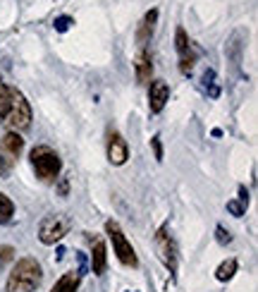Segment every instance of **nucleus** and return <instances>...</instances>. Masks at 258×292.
<instances>
[{"label":"nucleus","mask_w":258,"mask_h":292,"mask_svg":"<svg viewBox=\"0 0 258 292\" xmlns=\"http://www.w3.org/2000/svg\"><path fill=\"white\" fill-rule=\"evenodd\" d=\"M10 168H12V160L5 158V153L0 151V177H7V175H10Z\"/></svg>","instance_id":"nucleus-20"},{"label":"nucleus","mask_w":258,"mask_h":292,"mask_svg":"<svg viewBox=\"0 0 258 292\" xmlns=\"http://www.w3.org/2000/svg\"><path fill=\"white\" fill-rule=\"evenodd\" d=\"M77 287H79V276L77 273H65L63 278L53 285V290L50 292H77Z\"/></svg>","instance_id":"nucleus-14"},{"label":"nucleus","mask_w":258,"mask_h":292,"mask_svg":"<svg viewBox=\"0 0 258 292\" xmlns=\"http://www.w3.org/2000/svg\"><path fill=\"white\" fill-rule=\"evenodd\" d=\"M227 211H230L232 216L242 218V216H244V204H242V202H227Z\"/></svg>","instance_id":"nucleus-19"},{"label":"nucleus","mask_w":258,"mask_h":292,"mask_svg":"<svg viewBox=\"0 0 258 292\" xmlns=\"http://www.w3.org/2000/svg\"><path fill=\"white\" fill-rule=\"evenodd\" d=\"M3 146H5V151L10 153V156H19L22 149H24V139L19 137V132H10L3 137Z\"/></svg>","instance_id":"nucleus-13"},{"label":"nucleus","mask_w":258,"mask_h":292,"mask_svg":"<svg viewBox=\"0 0 258 292\" xmlns=\"http://www.w3.org/2000/svg\"><path fill=\"white\" fill-rule=\"evenodd\" d=\"M41 280H43L41 264L31 257H24L12 266L5 287L7 292H34L36 287L41 285Z\"/></svg>","instance_id":"nucleus-2"},{"label":"nucleus","mask_w":258,"mask_h":292,"mask_svg":"<svg viewBox=\"0 0 258 292\" xmlns=\"http://www.w3.org/2000/svg\"><path fill=\"white\" fill-rule=\"evenodd\" d=\"M14 216V204L10 202V196L0 192V223H10Z\"/></svg>","instance_id":"nucleus-16"},{"label":"nucleus","mask_w":258,"mask_h":292,"mask_svg":"<svg viewBox=\"0 0 258 292\" xmlns=\"http://www.w3.org/2000/svg\"><path fill=\"white\" fill-rule=\"evenodd\" d=\"M31 166H34L36 175L43 182H53V180H57L63 163H60V156L50 146H36L34 151H31Z\"/></svg>","instance_id":"nucleus-3"},{"label":"nucleus","mask_w":258,"mask_h":292,"mask_svg":"<svg viewBox=\"0 0 258 292\" xmlns=\"http://www.w3.org/2000/svg\"><path fill=\"white\" fill-rule=\"evenodd\" d=\"M127 158H129V146L122 139V134L110 130L108 132V160L112 166H125Z\"/></svg>","instance_id":"nucleus-8"},{"label":"nucleus","mask_w":258,"mask_h":292,"mask_svg":"<svg viewBox=\"0 0 258 292\" xmlns=\"http://www.w3.org/2000/svg\"><path fill=\"white\" fill-rule=\"evenodd\" d=\"M105 232H108V237H110L112 242V249H115V254H117V259L122 261L125 266H136L139 261H136V254H134V247L132 242L127 240V235L122 232V228H120L115 221H108L105 223Z\"/></svg>","instance_id":"nucleus-4"},{"label":"nucleus","mask_w":258,"mask_h":292,"mask_svg":"<svg viewBox=\"0 0 258 292\" xmlns=\"http://www.w3.org/2000/svg\"><path fill=\"white\" fill-rule=\"evenodd\" d=\"M10 259H12V247H3V249H0V264H5Z\"/></svg>","instance_id":"nucleus-22"},{"label":"nucleus","mask_w":258,"mask_h":292,"mask_svg":"<svg viewBox=\"0 0 258 292\" xmlns=\"http://www.w3.org/2000/svg\"><path fill=\"white\" fill-rule=\"evenodd\" d=\"M151 146H153L155 160H158V163H161V160H163V144H161V137H158V134H155L153 139H151Z\"/></svg>","instance_id":"nucleus-21"},{"label":"nucleus","mask_w":258,"mask_h":292,"mask_svg":"<svg viewBox=\"0 0 258 292\" xmlns=\"http://www.w3.org/2000/svg\"><path fill=\"white\" fill-rule=\"evenodd\" d=\"M0 120L12 132H22L31 125V105L22 91L0 82Z\"/></svg>","instance_id":"nucleus-1"},{"label":"nucleus","mask_w":258,"mask_h":292,"mask_svg":"<svg viewBox=\"0 0 258 292\" xmlns=\"http://www.w3.org/2000/svg\"><path fill=\"white\" fill-rule=\"evenodd\" d=\"M70 230V221L63 216H46L38 225V240L43 244H55L60 242Z\"/></svg>","instance_id":"nucleus-5"},{"label":"nucleus","mask_w":258,"mask_h":292,"mask_svg":"<svg viewBox=\"0 0 258 292\" xmlns=\"http://www.w3.org/2000/svg\"><path fill=\"white\" fill-rule=\"evenodd\" d=\"M105 266H108V251H105L103 240H93V249H91V271L96 276H103Z\"/></svg>","instance_id":"nucleus-12"},{"label":"nucleus","mask_w":258,"mask_h":292,"mask_svg":"<svg viewBox=\"0 0 258 292\" xmlns=\"http://www.w3.org/2000/svg\"><path fill=\"white\" fill-rule=\"evenodd\" d=\"M155 22H158V10H148L144 14V20L139 24V31H136V43H139V48H146L148 39L153 36L155 31Z\"/></svg>","instance_id":"nucleus-11"},{"label":"nucleus","mask_w":258,"mask_h":292,"mask_svg":"<svg viewBox=\"0 0 258 292\" xmlns=\"http://www.w3.org/2000/svg\"><path fill=\"white\" fill-rule=\"evenodd\" d=\"M234 273H237V261H234V259H227V261H223V264L217 266V271H215V278L217 280H230L232 276H234Z\"/></svg>","instance_id":"nucleus-15"},{"label":"nucleus","mask_w":258,"mask_h":292,"mask_svg":"<svg viewBox=\"0 0 258 292\" xmlns=\"http://www.w3.org/2000/svg\"><path fill=\"white\" fill-rule=\"evenodd\" d=\"M174 46H177V53H180V70L182 75H189V72L194 70V63H196V48L191 46L189 41V36L184 29H177V34H174Z\"/></svg>","instance_id":"nucleus-7"},{"label":"nucleus","mask_w":258,"mask_h":292,"mask_svg":"<svg viewBox=\"0 0 258 292\" xmlns=\"http://www.w3.org/2000/svg\"><path fill=\"white\" fill-rule=\"evenodd\" d=\"M72 24H74V20H72V17H55V22H53L55 31H67Z\"/></svg>","instance_id":"nucleus-18"},{"label":"nucleus","mask_w":258,"mask_h":292,"mask_svg":"<svg viewBox=\"0 0 258 292\" xmlns=\"http://www.w3.org/2000/svg\"><path fill=\"white\" fill-rule=\"evenodd\" d=\"M170 101V86L163 79H155L151 82V89H148V108L151 113H161Z\"/></svg>","instance_id":"nucleus-9"},{"label":"nucleus","mask_w":258,"mask_h":292,"mask_svg":"<svg viewBox=\"0 0 258 292\" xmlns=\"http://www.w3.org/2000/svg\"><path fill=\"white\" fill-rule=\"evenodd\" d=\"M217 240H220V242H230L232 237H230V232H225V228H217Z\"/></svg>","instance_id":"nucleus-23"},{"label":"nucleus","mask_w":258,"mask_h":292,"mask_svg":"<svg viewBox=\"0 0 258 292\" xmlns=\"http://www.w3.org/2000/svg\"><path fill=\"white\" fill-rule=\"evenodd\" d=\"M134 72H136V82L139 84H146L151 79L153 60H151V50L148 48H139V53L134 58Z\"/></svg>","instance_id":"nucleus-10"},{"label":"nucleus","mask_w":258,"mask_h":292,"mask_svg":"<svg viewBox=\"0 0 258 292\" xmlns=\"http://www.w3.org/2000/svg\"><path fill=\"white\" fill-rule=\"evenodd\" d=\"M208 86H210L208 96H210V98H217L220 89H217V84H215V72H213V70H206V72H203V89H208Z\"/></svg>","instance_id":"nucleus-17"},{"label":"nucleus","mask_w":258,"mask_h":292,"mask_svg":"<svg viewBox=\"0 0 258 292\" xmlns=\"http://www.w3.org/2000/svg\"><path fill=\"white\" fill-rule=\"evenodd\" d=\"M155 251H158V257H161V261L170 273L177 271V244L170 237L168 228H161L155 232Z\"/></svg>","instance_id":"nucleus-6"}]
</instances>
